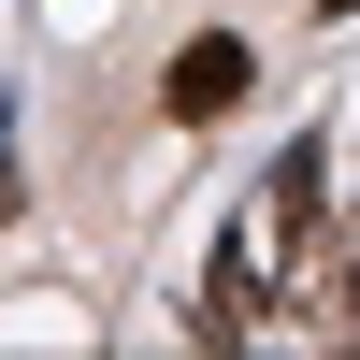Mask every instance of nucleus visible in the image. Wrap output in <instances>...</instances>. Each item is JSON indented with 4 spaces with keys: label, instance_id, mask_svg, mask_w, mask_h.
<instances>
[{
    "label": "nucleus",
    "instance_id": "f257e3e1",
    "mask_svg": "<svg viewBox=\"0 0 360 360\" xmlns=\"http://www.w3.org/2000/svg\"><path fill=\"white\" fill-rule=\"evenodd\" d=\"M245 72H259V58L231 44V29H202V44L173 58V86H159V101H173V115H188V130H202V115H231V101H245Z\"/></svg>",
    "mask_w": 360,
    "mask_h": 360
},
{
    "label": "nucleus",
    "instance_id": "f03ea898",
    "mask_svg": "<svg viewBox=\"0 0 360 360\" xmlns=\"http://www.w3.org/2000/svg\"><path fill=\"white\" fill-rule=\"evenodd\" d=\"M332 332H346V346H360V274H346V317H332Z\"/></svg>",
    "mask_w": 360,
    "mask_h": 360
}]
</instances>
